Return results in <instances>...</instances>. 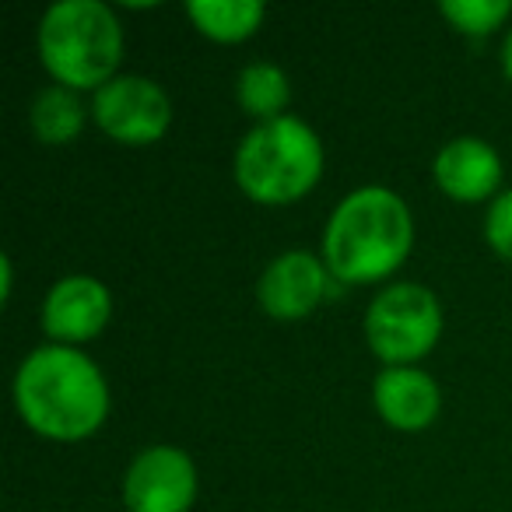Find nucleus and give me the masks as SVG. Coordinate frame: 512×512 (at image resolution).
<instances>
[{"instance_id": "obj_1", "label": "nucleus", "mask_w": 512, "mask_h": 512, "mask_svg": "<svg viewBox=\"0 0 512 512\" xmlns=\"http://www.w3.org/2000/svg\"><path fill=\"white\" fill-rule=\"evenodd\" d=\"M15 407L36 435L53 442H81L109 418V383L92 355L71 344H43L29 351L15 372Z\"/></svg>"}, {"instance_id": "obj_2", "label": "nucleus", "mask_w": 512, "mask_h": 512, "mask_svg": "<svg viewBox=\"0 0 512 512\" xmlns=\"http://www.w3.org/2000/svg\"><path fill=\"white\" fill-rule=\"evenodd\" d=\"M414 246L407 200L383 183H369L337 200L323 228V264L344 285H372L400 271Z\"/></svg>"}, {"instance_id": "obj_3", "label": "nucleus", "mask_w": 512, "mask_h": 512, "mask_svg": "<svg viewBox=\"0 0 512 512\" xmlns=\"http://www.w3.org/2000/svg\"><path fill=\"white\" fill-rule=\"evenodd\" d=\"M327 151L313 127L302 116L253 123L242 134L232 158V172L239 190L249 200L267 207H285L302 200L323 176Z\"/></svg>"}, {"instance_id": "obj_4", "label": "nucleus", "mask_w": 512, "mask_h": 512, "mask_svg": "<svg viewBox=\"0 0 512 512\" xmlns=\"http://www.w3.org/2000/svg\"><path fill=\"white\" fill-rule=\"evenodd\" d=\"M36 43L57 85L99 92L123 60V25L102 0H57L39 18Z\"/></svg>"}, {"instance_id": "obj_5", "label": "nucleus", "mask_w": 512, "mask_h": 512, "mask_svg": "<svg viewBox=\"0 0 512 512\" xmlns=\"http://www.w3.org/2000/svg\"><path fill=\"white\" fill-rule=\"evenodd\" d=\"M442 306L432 288L393 281L365 309V344L386 365H414L439 344Z\"/></svg>"}, {"instance_id": "obj_6", "label": "nucleus", "mask_w": 512, "mask_h": 512, "mask_svg": "<svg viewBox=\"0 0 512 512\" xmlns=\"http://www.w3.org/2000/svg\"><path fill=\"white\" fill-rule=\"evenodd\" d=\"M92 120L106 137L127 148H144L172 127V99L155 78L116 74L92 95Z\"/></svg>"}, {"instance_id": "obj_7", "label": "nucleus", "mask_w": 512, "mask_h": 512, "mask_svg": "<svg viewBox=\"0 0 512 512\" xmlns=\"http://www.w3.org/2000/svg\"><path fill=\"white\" fill-rule=\"evenodd\" d=\"M197 463L179 446H148L130 460L123 474L127 512H190L197 502Z\"/></svg>"}, {"instance_id": "obj_8", "label": "nucleus", "mask_w": 512, "mask_h": 512, "mask_svg": "<svg viewBox=\"0 0 512 512\" xmlns=\"http://www.w3.org/2000/svg\"><path fill=\"white\" fill-rule=\"evenodd\" d=\"M330 281L334 274L327 271L323 256L309 253V249H288L264 267L256 281V302L271 320H306L330 295Z\"/></svg>"}, {"instance_id": "obj_9", "label": "nucleus", "mask_w": 512, "mask_h": 512, "mask_svg": "<svg viewBox=\"0 0 512 512\" xmlns=\"http://www.w3.org/2000/svg\"><path fill=\"white\" fill-rule=\"evenodd\" d=\"M43 334L50 344H88L113 320V292L92 274H67L43 299Z\"/></svg>"}, {"instance_id": "obj_10", "label": "nucleus", "mask_w": 512, "mask_h": 512, "mask_svg": "<svg viewBox=\"0 0 512 512\" xmlns=\"http://www.w3.org/2000/svg\"><path fill=\"white\" fill-rule=\"evenodd\" d=\"M502 155L495 144H488L484 137L463 134L453 137L439 148L432 162L435 186L446 193L456 204H481V200H495L498 186H502Z\"/></svg>"}, {"instance_id": "obj_11", "label": "nucleus", "mask_w": 512, "mask_h": 512, "mask_svg": "<svg viewBox=\"0 0 512 512\" xmlns=\"http://www.w3.org/2000/svg\"><path fill=\"white\" fill-rule=\"evenodd\" d=\"M379 418L397 432H421L442 411V390L418 365H386L372 383Z\"/></svg>"}, {"instance_id": "obj_12", "label": "nucleus", "mask_w": 512, "mask_h": 512, "mask_svg": "<svg viewBox=\"0 0 512 512\" xmlns=\"http://www.w3.org/2000/svg\"><path fill=\"white\" fill-rule=\"evenodd\" d=\"M186 18L214 43H242L256 36L267 18L264 0H186Z\"/></svg>"}, {"instance_id": "obj_13", "label": "nucleus", "mask_w": 512, "mask_h": 512, "mask_svg": "<svg viewBox=\"0 0 512 512\" xmlns=\"http://www.w3.org/2000/svg\"><path fill=\"white\" fill-rule=\"evenodd\" d=\"M88 113H92V109H85V102H81V95L74 92V88L53 81V85L39 88L36 99H32L29 127L43 144L60 148V144L78 141V134L85 130Z\"/></svg>"}, {"instance_id": "obj_14", "label": "nucleus", "mask_w": 512, "mask_h": 512, "mask_svg": "<svg viewBox=\"0 0 512 512\" xmlns=\"http://www.w3.org/2000/svg\"><path fill=\"white\" fill-rule=\"evenodd\" d=\"M235 99L253 123L278 120L292 102V81L274 60H253L235 78Z\"/></svg>"}, {"instance_id": "obj_15", "label": "nucleus", "mask_w": 512, "mask_h": 512, "mask_svg": "<svg viewBox=\"0 0 512 512\" xmlns=\"http://www.w3.org/2000/svg\"><path fill=\"white\" fill-rule=\"evenodd\" d=\"M439 15L463 36H491L512 15V0H439Z\"/></svg>"}, {"instance_id": "obj_16", "label": "nucleus", "mask_w": 512, "mask_h": 512, "mask_svg": "<svg viewBox=\"0 0 512 512\" xmlns=\"http://www.w3.org/2000/svg\"><path fill=\"white\" fill-rule=\"evenodd\" d=\"M484 239L505 264H512V186L498 193L484 211Z\"/></svg>"}, {"instance_id": "obj_17", "label": "nucleus", "mask_w": 512, "mask_h": 512, "mask_svg": "<svg viewBox=\"0 0 512 512\" xmlns=\"http://www.w3.org/2000/svg\"><path fill=\"white\" fill-rule=\"evenodd\" d=\"M11 285H15V267H11V256H0V299H11Z\"/></svg>"}, {"instance_id": "obj_18", "label": "nucleus", "mask_w": 512, "mask_h": 512, "mask_svg": "<svg viewBox=\"0 0 512 512\" xmlns=\"http://www.w3.org/2000/svg\"><path fill=\"white\" fill-rule=\"evenodd\" d=\"M502 71L512 81V29L505 32V43H502Z\"/></svg>"}]
</instances>
